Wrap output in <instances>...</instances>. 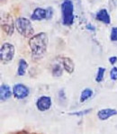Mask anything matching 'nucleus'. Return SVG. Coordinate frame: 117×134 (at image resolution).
Instances as JSON below:
<instances>
[{
  "label": "nucleus",
  "mask_w": 117,
  "mask_h": 134,
  "mask_svg": "<svg viewBox=\"0 0 117 134\" xmlns=\"http://www.w3.org/2000/svg\"><path fill=\"white\" fill-rule=\"evenodd\" d=\"M49 37L46 32H40L34 35L29 40V46L32 51V56L35 59H42L47 51Z\"/></svg>",
  "instance_id": "1"
},
{
  "label": "nucleus",
  "mask_w": 117,
  "mask_h": 134,
  "mask_svg": "<svg viewBox=\"0 0 117 134\" xmlns=\"http://www.w3.org/2000/svg\"><path fill=\"white\" fill-rule=\"evenodd\" d=\"M15 28L22 36L25 38H32L34 34V29L29 19L19 17L15 20Z\"/></svg>",
  "instance_id": "2"
},
{
  "label": "nucleus",
  "mask_w": 117,
  "mask_h": 134,
  "mask_svg": "<svg viewBox=\"0 0 117 134\" xmlns=\"http://www.w3.org/2000/svg\"><path fill=\"white\" fill-rule=\"evenodd\" d=\"M62 24L66 26H71L74 23V5L72 1L68 0L61 4Z\"/></svg>",
  "instance_id": "3"
},
{
  "label": "nucleus",
  "mask_w": 117,
  "mask_h": 134,
  "mask_svg": "<svg viewBox=\"0 0 117 134\" xmlns=\"http://www.w3.org/2000/svg\"><path fill=\"white\" fill-rule=\"evenodd\" d=\"M15 49L13 44L9 42H5L0 49V59L3 64H7L13 60L15 57Z\"/></svg>",
  "instance_id": "4"
},
{
  "label": "nucleus",
  "mask_w": 117,
  "mask_h": 134,
  "mask_svg": "<svg viewBox=\"0 0 117 134\" xmlns=\"http://www.w3.org/2000/svg\"><path fill=\"white\" fill-rule=\"evenodd\" d=\"M15 27V22H14L13 17L9 14H5L2 17L1 20V28L8 36H11L14 34Z\"/></svg>",
  "instance_id": "5"
},
{
  "label": "nucleus",
  "mask_w": 117,
  "mask_h": 134,
  "mask_svg": "<svg viewBox=\"0 0 117 134\" xmlns=\"http://www.w3.org/2000/svg\"><path fill=\"white\" fill-rule=\"evenodd\" d=\"M13 96L18 100L26 98L30 94V89L24 84H15L13 86Z\"/></svg>",
  "instance_id": "6"
},
{
  "label": "nucleus",
  "mask_w": 117,
  "mask_h": 134,
  "mask_svg": "<svg viewBox=\"0 0 117 134\" xmlns=\"http://www.w3.org/2000/svg\"><path fill=\"white\" fill-rule=\"evenodd\" d=\"M51 105H52V101H51V96H42L36 101V107L41 112H45V111L50 110Z\"/></svg>",
  "instance_id": "7"
},
{
  "label": "nucleus",
  "mask_w": 117,
  "mask_h": 134,
  "mask_svg": "<svg viewBox=\"0 0 117 134\" xmlns=\"http://www.w3.org/2000/svg\"><path fill=\"white\" fill-rule=\"evenodd\" d=\"M114 115H117V110L114 108H104L97 112V117L101 121H106Z\"/></svg>",
  "instance_id": "8"
},
{
  "label": "nucleus",
  "mask_w": 117,
  "mask_h": 134,
  "mask_svg": "<svg viewBox=\"0 0 117 134\" xmlns=\"http://www.w3.org/2000/svg\"><path fill=\"white\" fill-rule=\"evenodd\" d=\"M31 19L34 21H41V20L47 19V9H43L41 7L35 8L31 15Z\"/></svg>",
  "instance_id": "9"
},
{
  "label": "nucleus",
  "mask_w": 117,
  "mask_h": 134,
  "mask_svg": "<svg viewBox=\"0 0 117 134\" xmlns=\"http://www.w3.org/2000/svg\"><path fill=\"white\" fill-rule=\"evenodd\" d=\"M13 94V90H11V87L7 85H1L0 86V99L1 102H5L8 99L11 98Z\"/></svg>",
  "instance_id": "10"
},
{
  "label": "nucleus",
  "mask_w": 117,
  "mask_h": 134,
  "mask_svg": "<svg viewBox=\"0 0 117 134\" xmlns=\"http://www.w3.org/2000/svg\"><path fill=\"white\" fill-rule=\"evenodd\" d=\"M61 63H62L63 69L66 70L68 73L71 74L74 72L75 69V64H74L73 60L69 57H63L61 58Z\"/></svg>",
  "instance_id": "11"
},
{
  "label": "nucleus",
  "mask_w": 117,
  "mask_h": 134,
  "mask_svg": "<svg viewBox=\"0 0 117 134\" xmlns=\"http://www.w3.org/2000/svg\"><path fill=\"white\" fill-rule=\"evenodd\" d=\"M96 20H98V21L103 23V24H110V23H111L110 15H109V14H108V11L106 9L99 10V11H98V13L96 14Z\"/></svg>",
  "instance_id": "12"
},
{
  "label": "nucleus",
  "mask_w": 117,
  "mask_h": 134,
  "mask_svg": "<svg viewBox=\"0 0 117 134\" xmlns=\"http://www.w3.org/2000/svg\"><path fill=\"white\" fill-rule=\"evenodd\" d=\"M27 69H28V62L26 60H24V59H21L19 60V63H18L17 75L20 76V77L24 76V75H25V73H26Z\"/></svg>",
  "instance_id": "13"
},
{
  "label": "nucleus",
  "mask_w": 117,
  "mask_h": 134,
  "mask_svg": "<svg viewBox=\"0 0 117 134\" xmlns=\"http://www.w3.org/2000/svg\"><path fill=\"white\" fill-rule=\"evenodd\" d=\"M92 96H93V90L89 87H87L84 90H82L79 101H80V103H85L86 101H87L88 99H90Z\"/></svg>",
  "instance_id": "14"
},
{
  "label": "nucleus",
  "mask_w": 117,
  "mask_h": 134,
  "mask_svg": "<svg viewBox=\"0 0 117 134\" xmlns=\"http://www.w3.org/2000/svg\"><path fill=\"white\" fill-rule=\"evenodd\" d=\"M104 74H105V69L103 67H99L97 69V72H96V82L97 83H101V82L104 80Z\"/></svg>",
  "instance_id": "15"
},
{
  "label": "nucleus",
  "mask_w": 117,
  "mask_h": 134,
  "mask_svg": "<svg viewBox=\"0 0 117 134\" xmlns=\"http://www.w3.org/2000/svg\"><path fill=\"white\" fill-rule=\"evenodd\" d=\"M51 72H52V75L54 77H60L63 73V69L59 64H56V65L53 66Z\"/></svg>",
  "instance_id": "16"
},
{
  "label": "nucleus",
  "mask_w": 117,
  "mask_h": 134,
  "mask_svg": "<svg viewBox=\"0 0 117 134\" xmlns=\"http://www.w3.org/2000/svg\"><path fill=\"white\" fill-rule=\"evenodd\" d=\"M91 111H92V109H86V110H81V111H77V112L69 113V115H72V116H77V117H83L84 115L89 113Z\"/></svg>",
  "instance_id": "17"
},
{
  "label": "nucleus",
  "mask_w": 117,
  "mask_h": 134,
  "mask_svg": "<svg viewBox=\"0 0 117 134\" xmlns=\"http://www.w3.org/2000/svg\"><path fill=\"white\" fill-rule=\"evenodd\" d=\"M110 40L112 42H117V27H113L111 30Z\"/></svg>",
  "instance_id": "18"
},
{
  "label": "nucleus",
  "mask_w": 117,
  "mask_h": 134,
  "mask_svg": "<svg viewBox=\"0 0 117 134\" xmlns=\"http://www.w3.org/2000/svg\"><path fill=\"white\" fill-rule=\"evenodd\" d=\"M110 78L114 81L117 80V67H113L110 70Z\"/></svg>",
  "instance_id": "19"
},
{
  "label": "nucleus",
  "mask_w": 117,
  "mask_h": 134,
  "mask_svg": "<svg viewBox=\"0 0 117 134\" xmlns=\"http://www.w3.org/2000/svg\"><path fill=\"white\" fill-rule=\"evenodd\" d=\"M108 5H109V9L113 11L114 9L117 8V0H109Z\"/></svg>",
  "instance_id": "20"
},
{
  "label": "nucleus",
  "mask_w": 117,
  "mask_h": 134,
  "mask_svg": "<svg viewBox=\"0 0 117 134\" xmlns=\"http://www.w3.org/2000/svg\"><path fill=\"white\" fill-rule=\"evenodd\" d=\"M52 15H53V9H52V7H50L47 8V20L51 19Z\"/></svg>",
  "instance_id": "21"
},
{
  "label": "nucleus",
  "mask_w": 117,
  "mask_h": 134,
  "mask_svg": "<svg viewBox=\"0 0 117 134\" xmlns=\"http://www.w3.org/2000/svg\"><path fill=\"white\" fill-rule=\"evenodd\" d=\"M109 62L111 65H114L117 62V57L116 56H113L109 58Z\"/></svg>",
  "instance_id": "22"
},
{
  "label": "nucleus",
  "mask_w": 117,
  "mask_h": 134,
  "mask_svg": "<svg viewBox=\"0 0 117 134\" xmlns=\"http://www.w3.org/2000/svg\"><path fill=\"white\" fill-rule=\"evenodd\" d=\"M87 29L88 31H92V32H95L96 31V27L94 25H92V24H88L87 25Z\"/></svg>",
  "instance_id": "23"
},
{
  "label": "nucleus",
  "mask_w": 117,
  "mask_h": 134,
  "mask_svg": "<svg viewBox=\"0 0 117 134\" xmlns=\"http://www.w3.org/2000/svg\"><path fill=\"white\" fill-rule=\"evenodd\" d=\"M9 134H31V133L28 132L27 131H15V132L9 133Z\"/></svg>",
  "instance_id": "24"
},
{
  "label": "nucleus",
  "mask_w": 117,
  "mask_h": 134,
  "mask_svg": "<svg viewBox=\"0 0 117 134\" xmlns=\"http://www.w3.org/2000/svg\"><path fill=\"white\" fill-rule=\"evenodd\" d=\"M65 1H68V0H65Z\"/></svg>",
  "instance_id": "25"
}]
</instances>
